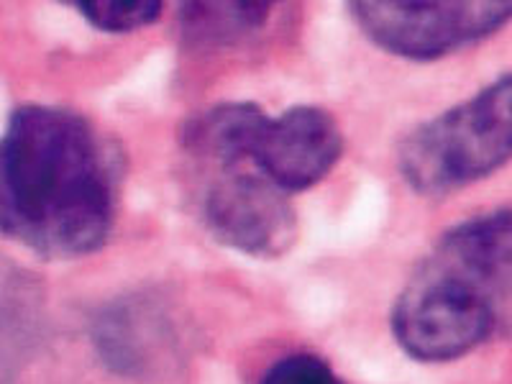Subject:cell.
I'll use <instances>...</instances> for the list:
<instances>
[{"mask_svg":"<svg viewBox=\"0 0 512 384\" xmlns=\"http://www.w3.org/2000/svg\"><path fill=\"white\" fill-rule=\"evenodd\" d=\"M118 162L88 118L24 105L0 136V233L47 259L98 251L116 223Z\"/></svg>","mask_w":512,"mask_h":384,"instance_id":"cell-1","label":"cell"},{"mask_svg":"<svg viewBox=\"0 0 512 384\" xmlns=\"http://www.w3.org/2000/svg\"><path fill=\"white\" fill-rule=\"evenodd\" d=\"M262 108L223 103L185 126L182 146L195 164L200 213L221 244L251 256L285 254L295 241L297 216L287 192L254 167L249 136Z\"/></svg>","mask_w":512,"mask_h":384,"instance_id":"cell-2","label":"cell"},{"mask_svg":"<svg viewBox=\"0 0 512 384\" xmlns=\"http://www.w3.org/2000/svg\"><path fill=\"white\" fill-rule=\"evenodd\" d=\"M512 159V75L402 139L397 169L415 192L448 195L484 180Z\"/></svg>","mask_w":512,"mask_h":384,"instance_id":"cell-3","label":"cell"},{"mask_svg":"<svg viewBox=\"0 0 512 384\" xmlns=\"http://www.w3.org/2000/svg\"><path fill=\"white\" fill-rule=\"evenodd\" d=\"M497 326V305L431 259L397 297L392 328L413 359L454 361L484 344Z\"/></svg>","mask_w":512,"mask_h":384,"instance_id":"cell-4","label":"cell"},{"mask_svg":"<svg viewBox=\"0 0 512 384\" xmlns=\"http://www.w3.org/2000/svg\"><path fill=\"white\" fill-rule=\"evenodd\" d=\"M351 18L372 44L413 62H431L497 34L512 21V0L351 3Z\"/></svg>","mask_w":512,"mask_h":384,"instance_id":"cell-5","label":"cell"},{"mask_svg":"<svg viewBox=\"0 0 512 384\" xmlns=\"http://www.w3.org/2000/svg\"><path fill=\"white\" fill-rule=\"evenodd\" d=\"M341 152V128L318 105H295L280 116L262 111L249 136L254 167L287 195L318 185L336 167Z\"/></svg>","mask_w":512,"mask_h":384,"instance_id":"cell-6","label":"cell"},{"mask_svg":"<svg viewBox=\"0 0 512 384\" xmlns=\"http://www.w3.org/2000/svg\"><path fill=\"white\" fill-rule=\"evenodd\" d=\"M431 262L456 274L484 295H512V210L459 223L438 241Z\"/></svg>","mask_w":512,"mask_h":384,"instance_id":"cell-7","label":"cell"},{"mask_svg":"<svg viewBox=\"0 0 512 384\" xmlns=\"http://www.w3.org/2000/svg\"><path fill=\"white\" fill-rule=\"evenodd\" d=\"M272 3H185L182 34L195 44H226L259 31L272 16Z\"/></svg>","mask_w":512,"mask_h":384,"instance_id":"cell-8","label":"cell"},{"mask_svg":"<svg viewBox=\"0 0 512 384\" xmlns=\"http://www.w3.org/2000/svg\"><path fill=\"white\" fill-rule=\"evenodd\" d=\"M93 29L105 34H131L159 21L164 3L159 0H77L70 3Z\"/></svg>","mask_w":512,"mask_h":384,"instance_id":"cell-9","label":"cell"},{"mask_svg":"<svg viewBox=\"0 0 512 384\" xmlns=\"http://www.w3.org/2000/svg\"><path fill=\"white\" fill-rule=\"evenodd\" d=\"M262 384H341L326 361L310 354H295L277 361Z\"/></svg>","mask_w":512,"mask_h":384,"instance_id":"cell-10","label":"cell"}]
</instances>
